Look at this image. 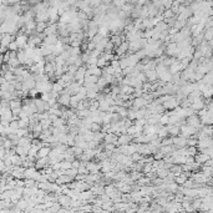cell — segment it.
Masks as SVG:
<instances>
[{
  "instance_id": "4316f807",
  "label": "cell",
  "mask_w": 213,
  "mask_h": 213,
  "mask_svg": "<svg viewBox=\"0 0 213 213\" xmlns=\"http://www.w3.org/2000/svg\"><path fill=\"white\" fill-rule=\"evenodd\" d=\"M18 59L21 61V64L25 63V60L27 59V55H26V52H25L24 49H19V50H18Z\"/></svg>"
},
{
  "instance_id": "ee69618b",
  "label": "cell",
  "mask_w": 213,
  "mask_h": 213,
  "mask_svg": "<svg viewBox=\"0 0 213 213\" xmlns=\"http://www.w3.org/2000/svg\"><path fill=\"white\" fill-rule=\"evenodd\" d=\"M147 124V118H137V120H135V125H137V126H145Z\"/></svg>"
},
{
  "instance_id": "8992f818",
  "label": "cell",
  "mask_w": 213,
  "mask_h": 213,
  "mask_svg": "<svg viewBox=\"0 0 213 213\" xmlns=\"http://www.w3.org/2000/svg\"><path fill=\"white\" fill-rule=\"evenodd\" d=\"M133 142V136L130 135V133H122L118 136V140H117V145H127V143H131Z\"/></svg>"
},
{
  "instance_id": "c3c4849f",
  "label": "cell",
  "mask_w": 213,
  "mask_h": 213,
  "mask_svg": "<svg viewBox=\"0 0 213 213\" xmlns=\"http://www.w3.org/2000/svg\"><path fill=\"white\" fill-rule=\"evenodd\" d=\"M90 51H85V52H82L81 54V59H82V61H84V64H86L87 61H88V59H90Z\"/></svg>"
},
{
  "instance_id": "83f0119b",
  "label": "cell",
  "mask_w": 213,
  "mask_h": 213,
  "mask_svg": "<svg viewBox=\"0 0 213 213\" xmlns=\"http://www.w3.org/2000/svg\"><path fill=\"white\" fill-rule=\"evenodd\" d=\"M110 64V61H107V60H106V57L104 56V55H101L100 57H99V61H97V66L99 68H105V66H107Z\"/></svg>"
},
{
  "instance_id": "60d3db41",
  "label": "cell",
  "mask_w": 213,
  "mask_h": 213,
  "mask_svg": "<svg viewBox=\"0 0 213 213\" xmlns=\"http://www.w3.org/2000/svg\"><path fill=\"white\" fill-rule=\"evenodd\" d=\"M131 158L133 160V162H138L140 160H142V158H143V155H142V154H140V152H135V154H132V155H131Z\"/></svg>"
},
{
  "instance_id": "603a6c76",
  "label": "cell",
  "mask_w": 213,
  "mask_h": 213,
  "mask_svg": "<svg viewBox=\"0 0 213 213\" xmlns=\"http://www.w3.org/2000/svg\"><path fill=\"white\" fill-rule=\"evenodd\" d=\"M100 101V106H99V110H101V111H105V112H107L109 110H110V104L105 100V99H102V100H99Z\"/></svg>"
},
{
  "instance_id": "f35d334b",
  "label": "cell",
  "mask_w": 213,
  "mask_h": 213,
  "mask_svg": "<svg viewBox=\"0 0 213 213\" xmlns=\"http://www.w3.org/2000/svg\"><path fill=\"white\" fill-rule=\"evenodd\" d=\"M91 131H94V132L102 131V124H99V122H92V125H91Z\"/></svg>"
},
{
  "instance_id": "7dc6e473",
  "label": "cell",
  "mask_w": 213,
  "mask_h": 213,
  "mask_svg": "<svg viewBox=\"0 0 213 213\" xmlns=\"http://www.w3.org/2000/svg\"><path fill=\"white\" fill-rule=\"evenodd\" d=\"M29 125H30V124L27 122V121L19 118V129H27V127H29Z\"/></svg>"
},
{
  "instance_id": "ac0fdd59",
  "label": "cell",
  "mask_w": 213,
  "mask_h": 213,
  "mask_svg": "<svg viewBox=\"0 0 213 213\" xmlns=\"http://www.w3.org/2000/svg\"><path fill=\"white\" fill-rule=\"evenodd\" d=\"M80 101H81V99H80L77 95H72V96H71V101H70V109L76 110V109H77V105H79Z\"/></svg>"
},
{
  "instance_id": "4fadbf2b",
  "label": "cell",
  "mask_w": 213,
  "mask_h": 213,
  "mask_svg": "<svg viewBox=\"0 0 213 213\" xmlns=\"http://www.w3.org/2000/svg\"><path fill=\"white\" fill-rule=\"evenodd\" d=\"M195 158H196V162H198V163H201V165H204V163L211 158V156H209L208 154H204V152H201V154H197V155L195 156Z\"/></svg>"
},
{
  "instance_id": "cb8c5ba5",
  "label": "cell",
  "mask_w": 213,
  "mask_h": 213,
  "mask_svg": "<svg viewBox=\"0 0 213 213\" xmlns=\"http://www.w3.org/2000/svg\"><path fill=\"white\" fill-rule=\"evenodd\" d=\"M204 40L206 41H211L212 39H213V26H211V27H207V30L204 31Z\"/></svg>"
},
{
  "instance_id": "ffe728a7",
  "label": "cell",
  "mask_w": 213,
  "mask_h": 213,
  "mask_svg": "<svg viewBox=\"0 0 213 213\" xmlns=\"http://www.w3.org/2000/svg\"><path fill=\"white\" fill-rule=\"evenodd\" d=\"M18 107H23V100L21 99L10 100V109L14 110V109H18Z\"/></svg>"
},
{
  "instance_id": "3957f363",
  "label": "cell",
  "mask_w": 213,
  "mask_h": 213,
  "mask_svg": "<svg viewBox=\"0 0 213 213\" xmlns=\"http://www.w3.org/2000/svg\"><path fill=\"white\" fill-rule=\"evenodd\" d=\"M186 122L188 124V125H191V126H193V127H197L198 130L202 127V121H201V117L197 115V113H193V115H191V116H188V117H186Z\"/></svg>"
},
{
  "instance_id": "277c9868",
  "label": "cell",
  "mask_w": 213,
  "mask_h": 213,
  "mask_svg": "<svg viewBox=\"0 0 213 213\" xmlns=\"http://www.w3.org/2000/svg\"><path fill=\"white\" fill-rule=\"evenodd\" d=\"M81 84L80 82H77V81H74V82H71L68 87H65V90H66V92H69L71 96L72 95H76L79 91H80V88H81Z\"/></svg>"
},
{
  "instance_id": "8d00e7d4",
  "label": "cell",
  "mask_w": 213,
  "mask_h": 213,
  "mask_svg": "<svg viewBox=\"0 0 213 213\" xmlns=\"http://www.w3.org/2000/svg\"><path fill=\"white\" fill-rule=\"evenodd\" d=\"M162 15H163V19H165V20H167V19H171V18H173V16H174V11H173L172 9H166V10H165V13H163Z\"/></svg>"
},
{
  "instance_id": "52a82bcc",
  "label": "cell",
  "mask_w": 213,
  "mask_h": 213,
  "mask_svg": "<svg viewBox=\"0 0 213 213\" xmlns=\"http://www.w3.org/2000/svg\"><path fill=\"white\" fill-rule=\"evenodd\" d=\"M57 202H60V204H61L63 207H66V208H70V206H71V202H72V198L69 196V195H65V193H63V195H60L59 196V199H57Z\"/></svg>"
},
{
  "instance_id": "ab89813d",
  "label": "cell",
  "mask_w": 213,
  "mask_h": 213,
  "mask_svg": "<svg viewBox=\"0 0 213 213\" xmlns=\"http://www.w3.org/2000/svg\"><path fill=\"white\" fill-rule=\"evenodd\" d=\"M4 77H5V79H6L8 81H14V80L16 79V76H15V74H14L13 71H10V70L5 72V75H4Z\"/></svg>"
},
{
  "instance_id": "e575fe53",
  "label": "cell",
  "mask_w": 213,
  "mask_h": 213,
  "mask_svg": "<svg viewBox=\"0 0 213 213\" xmlns=\"http://www.w3.org/2000/svg\"><path fill=\"white\" fill-rule=\"evenodd\" d=\"M38 96H40V91L36 88V87H34V88H31L29 91V97H31V99H38Z\"/></svg>"
},
{
  "instance_id": "f6af8a7d",
  "label": "cell",
  "mask_w": 213,
  "mask_h": 213,
  "mask_svg": "<svg viewBox=\"0 0 213 213\" xmlns=\"http://www.w3.org/2000/svg\"><path fill=\"white\" fill-rule=\"evenodd\" d=\"M165 156H166V155L163 154V152H162L161 150H158V151L156 152V154H154V158H155V160H163Z\"/></svg>"
},
{
  "instance_id": "f546056e",
  "label": "cell",
  "mask_w": 213,
  "mask_h": 213,
  "mask_svg": "<svg viewBox=\"0 0 213 213\" xmlns=\"http://www.w3.org/2000/svg\"><path fill=\"white\" fill-rule=\"evenodd\" d=\"M171 173V171L170 170H167V168H160V170H157V176L158 177H161V178H166L168 174Z\"/></svg>"
},
{
  "instance_id": "30bf717a",
  "label": "cell",
  "mask_w": 213,
  "mask_h": 213,
  "mask_svg": "<svg viewBox=\"0 0 213 213\" xmlns=\"http://www.w3.org/2000/svg\"><path fill=\"white\" fill-rule=\"evenodd\" d=\"M35 86H36V80L34 77L23 81V90H25V91H30L31 88H34Z\"/></svg>"
},
{
  "instance_id": "d590c367",
  "label": "cell",
  "mask_w": 213,
  "mask_h": 213,
  "mask_svg": "<svg viewBox=\"0 0 213 213\" xmlns=\"http://www.w3.org/2000/svg\"><path fill=\"white\" fill-rule=\"evenodd\" d=\"M100 76L96 75H86L85 76V82H97Z\"/></svg>"
},
{
  "instance_id": "d4e9b609",
  "label": "cell",
  "mask_w": 213,
  "mask_h": 213,
  "mask_svg": "<svg viewBox=\"0 0 213 213\" xmlns=\"http://www.w3.org/2000/svg\"><path fill=\"white\" fill-rule=\"evenodd\" d=\"M141 172H142V171H131V172H130V177H131V179L135 181V182L138 181V179L143 176V173H141Z\"/></svg>"
},
{
  "instance_id": "d6986e66",
  "label": "cell",
  "mask_w": 213,
  "mask_h": 213,
  "mask_svg": "<svg viewBox=\"0 0 213 213\" xmlns=\"http://www.w3.org/2000/svg\"><path fill=\"white\" fill-rule=\"evenodd\" d=\"M203 97L207 100L213 97V85H208V87L203 91Z\"/></svg>"
},
{
  "instance_id": "836d02e7",
  "label": "cell",
  "mask_w": 213,
  "mask_h": 213,
  "mask_svg": "<svg viewBox=\"0 0 213 213\" xmlns=\"http://www.w3.org/2000/svg\"><path fill=\"white\" fill-rule=\"evenodd\" d=\"M170 124V115L167 112H165L162 116H161V120H160V125H168Z\"/></svg>"
},
{
  "instance_id": "7bdbcfd3",
  "label": "cell",
  "mask_w": 213,
  "mask_h": 213,
  "mask_svg": "<svg viewBox=\"0 0 213 213\" xmlns=\"http://www.w3.org/2000/svg\"><path fill=\"white\" fill-rule=\"evenodd\" d=\"M97 61H99V57H96V56H90L88 61L86 63V66H88V65H97Z\"/></svg>"
},
{
  "instance_id": "9c48e42d",
  "label": "cell",
  "mask_w": 213,
  "mask_h": 213,
  "mask_svg": "<svg viewBox=\"0 0 213 213\" xmlns=\"http://www.w3.org/2000/svg\"><path fill=\"white\" fill-rule=\"evenodd\" d=\"M150 102L147 100H145L142 96L141 97H135L133 99V109L138 110V109H143V107H147Z\"/></svg>"
},
{
  "instance_id": "74e56055",
  "label": "cell",
  "mask_w": 213,
  "mask_h": 213,
  "mask_svg": "<svg viewBox=\"0 0 213 213\" xmlns=\"http://www.w3.org/2000/svg\"><path fill=\"white\" fill-rule=\"evenodd\" d=\"M70 52H71V55L72 56H81V54H82V50H81V47H70Z\"/></svg>"
},
{
  "instance_id": "4dcf8cb0",
  "label": "cell",
  "mask_w": 213,
  "mask_h": 213,
  "mask_svg": "<svg viewBox=\"0 0 213 213\" xmlns=\"http://www.w3.org/2000/svg\"><path fill=\"white\" fill-rule=\"evenodd\" d=\"M97 85L100 86V88H101V91H102V90H104L106 86H109L110 84L107 82V80H106L104 76H100V77H99V81H97Z\"/></svg>"
},
{
  "instance_id": "d6a6232c",
  "label": "cell",
  "mask_w": 213,
  "mask_h": 213,
  "mask_svg": "<svg viewBox=\"0 0 213 213\" xmlns=\"http://www.w3.org/2000/svg\"><path fill=\"white\" fill-rule=\"evenodd\" d=\"M40 124L43 125V129L46 130V129H50V127L52 126V121H51L50 118H44V120L40 121Z\"/></svg>"
},
{
  "instance_id": "484cf974",
  "label": "cell",
  "mask_w": 213,
  "mask_h": 213,
  "mask_svg": "<svg viewBox=\"0 0 213 213\" xmlns=\"http://www.w3.org/2000/svg\"><path fill=\"white\" fill-rule=\"evenodd\" d=\"M64 86L60 84L59 81H54V84H52V91H55V92H61V91H64Z\"/></svg>"
},
{
  "instance_id": "ba28073f",
  "label": "cell",
  "mask_w": 213,
  "mask_h": 213,
  "mask_svg": "<svg viewBox=\"0 0 213 213\" xmlns=\"http://www.w3.org/2000/svg\"><path fill=\"white\" fill-rule=\"evenodd\" d=\"M16 43H18V45H19V49H24L26 45H27V41H29V38H27V35L26 34H21V33H19L18 35H16Z\"/></svg>"
},
{
  "instance_id": "7a4b0ae2",
  "label": "cell",
  "mask_w": 213,
  "mask_h": 213,
  "mask_svg": "<svg viewBox=\"0 0 213 213\" xmlns=\"http://www.w3.org/2000/svg\"><path fill=\"white\" fill-rule=\"evenodd\" d=\"M162 105L165 106L166 111H171V110H174L176 107H178V106L181 105V101L176 97V95H172V96H171L167 101H165Z\"/></svg>"
},
{
  "instance_id": "b9f144b4",
  "label": "cell",
  "mask_w": 213,
  "mask_h": 213,
  "mask_svg": "<svg viewBox=\"0 0 213 213\" xmlns=\"http://www.w3.org/2000/svg\"><path fill=\"white\" fill-rule=\"evenodd\" d=\"M72 167V162L71 161H68V160H64L61 161V168L63 170H69Z\"/></svg>"
},
{
  "instance_id": "e0dca14e",
  "label": "cell",
  "mask_w": 213,
  "mask_h": 213,
  "mask_svg": "<svg viewBox=\"0 0 213 213\" xmlns=\"http://www.w3.org/2000/svg\"><path fill=\"white\" fill-rule=\"evenodd\" d=\"M66 124H68V120H65L64 117H57L52 122V126L54 127H61V126H64Z\"/></svg>"
},
{
  "instance_id": "5bb4252c",
  "label": "cell",
  "mask_w": 213,
  "mask_h": 213,
  "mask_svg": "<svg viewBox=\"0 0 213 213\" xmlns=\"http://www.w3.org/2000/svg\"><path fill=\"white\" fill-rule=\"evenodd\" d=\"M143 72L146 74L147 80L151 81V82H154V81L158 80V74H157L156 69H154V70H146V71H143Z\"/></svg>"
},
{
  "instance_id": "7c38bea8",
  "label": "cell",
  "mask_w": 213,
  "mask_h": 213,
  "mask_svg": "<svg viewBox=\"0 0 213 213\" xmlns=\"http://www.w3.org/2000/svg\"><path fill=\"white\" fill-rule=\"evenodd\" d=\"M16 39V36H14L13 34H3L2 35V46H9V44L11 41H14Z\"/></svg>"
},
{
  "instance_id": "1f68e13d",
  "label": "cell",
  "mask_w": 213,
  "mask_h": 213,
  "mask_svg": "<svg viewBox=\"0 0 213 213\" xmlns=\"http://www.w3.org/2000/svg\"><path fill=\"white\" fill-rule=\"evenodd\" d=\"M76 95H77V96L81 99V100L86 99V97H87V88H86V87L82 85V86H81V88H80V91H79V92H77Z\"/></svg>"
},
{
  "instance_id": "bcb514c9",
  "label": "cell",
  "mask_w": 213,
  "mask_h": 213,
  "mask_svg": "<svg viewBox=\"0 0 213 213\" xmlns=\"http://www.w3.org/2000/svg\"><path fill=\"white\" fill-rule=\"evenodd\" d=\"M9 50H11V51H18L19 50V45H18V43H16V40H14V41H11L10 44H9Z\"/></svg>"
},
{
  "instance_id": "44dd1931",
  "label": "cell",
  "mask_w": 213,
  "mask_h": 213,
  "mask_svg": "<svg viewBox=\"0 0 213 213\" xmlns=\"http://www.w3.org/2000/svg\"><path fill=\"white\" fill-rule=\"evenodd\" d=\"M76 113H77V116H79L80 118H86V117H88V116L91 115V110H90V109L77 110V111H76Z\"/></svg>"
},
{
  "instance_id": "681fc988",
  "label": "cell",
  "mask_w": 213,
  "mask_h": 213,
  "mask_svg": "<svg viewBox=\"0 0 213 213\" xmlns=\"http://www.w3.org/2000/svg\"><path fill=\"white\" fill-rule=\"evenodd\" d=\"M110 64H111V66H113L115 69H116V68H120V59L112 60V61H110Z\"/></svg>"
},
{
  "instance_id": "2e32d148",
  "label": "cell",
  "mask_w": 213,
  "mask_h": 213,
  "mask_svg": "<svg viewBox=\"0 0 213 213\" xmlns=\"http://www.w3.org/2000/svg\"><path fill=\"white\" fill-rule=\"evenodd\" d=\"M167 127H168L170 136H172V137H176L181 133V126H178V125H167Z\"/></svg>"
},
{
  "instance_id": "8fae6325",
  "label": "cell",
  "mask_w": 213,
  "mask_h": 213,
  "mask_svg": "<svg viewBox=\"0 0 213 213\" xmlns=\"http://www.w3.org/2000/svg\"><path fill=\"white\" fill-rule=\"evenodd\" d=\"M191 107H192V109H193V110H195L196 112H198L199 110L204 109V107H206V102H204L203 97H201V99H197V100H195V101L192 102Z\"/></svg>"
},
{
  "instance_id": "f1b7e54d",
  "label": "cell",
  "mask_w": 213,
  "mask_h": 213,
  "mask_svg": "<svg viewBox=\"0 0 213 213\" xmlns=\"http://www.w3.org/2000/svg\"><path fill=\"white\" fill-rule=\"evenodd\" d=\"M10 66H13V68H19V66H21L23 64H21V61L18 59V57H11L10 60H9V63H8Z\"/></svg>"
},
{
  "instance_id": "9a60e30c",
  "label": "cell",
  "mask_w": 213,
  "mask_h": 213,
  "mask_svg": "<svg viewBox=\"0 0 213 213\" xmlns=\"http://www.w3.org/2000/svg\"><path fill=\"white\" fill-rule=\"evenodd\" d=\"M51 146H44V147H41L40 150H39V152H38V158H43V157H47L49 155H50V151H51Z\"/></svg>"
},
{
  "instance_id": "5b68a950",
  "label": "cell",
  "mask_w": 213,
  "mask_h": 213,
  "mask_svg": "<svg viewBox=\"0 0 213 213\" xmlns=\"http://www.w3.org/2000/svg\"><path fill=\"white\" fill-rule=\"evenodd\" d=\"M49 166H50V157H49V156H47V157H43V158H38L36 162H35V167H36L39 171L45 170V168L49 167Z\"/></svg>"
},
{
  "instance_id": "6da1fadb",
  "label": "cell",
  "mask_w": 213,
  "mask_h": 213,
  "mask_svg": "<svg viewBox=\"0 0 213 213\" xmlns=\"http://www.w3.org/2000/svg\"><path fill=\"white\" fill-rule=\"evenodd\" d=\"M197 131H198L197 127H193V126H191V125H188V124H185V125L181 126V133H179V135H182V136H185V137L190 138L191 136L196 135Z\"/></svg>"
},
{
  "instance_id": "7402d4cb",
  "label": "cell",
  "mask_w": 213,
  "mask_h": 213,
  "mask_svg": "<svg viewBox=\"0 0 213 213\" xmlns=\"http://www.w3.org/2000/svg\"><path fill=\"white\" fill-rule=\"evenodd\" d=\"M49 26V23L47 21H38V25H36V31L38 33H44L45 29Z\"/></svg>"
},
{
  "instance_id": "f907efd6",
  "label": "cell",
  "mask_w": 213,
  "mask_h": 213,
  "mask_svg": "<svg viewBox=\"0 0 213 213\" xmlns=\"http://www.w3.org/2000/svg\"><path fill=\"white\" fill-rule=\"evenodd\" d=\"M20 2V0H8V4H10V5H14V4H18Z\"/></svg>"
}]
</instances>
